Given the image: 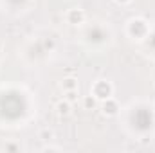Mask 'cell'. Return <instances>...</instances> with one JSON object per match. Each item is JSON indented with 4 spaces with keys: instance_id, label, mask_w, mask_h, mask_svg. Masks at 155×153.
<instances>
[{
    "instance_id": "7a4b0ae2",
    "label": "cell",
    "mask_w": 155,
    "mask_h": 153,
    "mask_svg": "<svg viewBox=\"0 0 155 153\" xmlns=\"http://www.w3.org/2000/svg\"><path fill=\"white\" fill-rule=\"evenodd\" d=\"M103 110H105V114H108V115H114V114H116V105L112 103L110 106H107V103H105V106H103Z\"/></svg>"
},
{
    "instance_id": "3957f363",
    "label": "cell",
    "mask_w": 155,
    "mask_h": 153,
    "mask_svg": "<svg viewBox=\"0 0 155 153\" xmlns=\"http://www.w3.org/2000/svg\"><path fill=\"white\" fill-rule=\"evenodd\" d=\"M74 86H76L74 79H65V88H74Z\"/></svg>"
},
{
    "instance_id": "5b68a950",
    "label": "cell",
    "mask_w": 155,
    "mask_h": 153,
    "mask_svg": "<svg viewBox=\"0 0 155 153\" xmlns=\"http://www.w3.org/2000/svg\"><path fill=\"white\" fill-rule=\"evenodd\" d=\"M119 2H128V0H119Z\"/></svg>"
},
{
    "instance_id": "6da1fadb",
    "label": "cell",
    "mask_w": 155,
    "mask_h": 153,
    "mask_svg": "<svg viewBox=\"0 0 155 153\" xmlns=\"http://www.w3.org/2000/svg\"><path fill=\"white\" fill-rule=\"evenodd\" d=\"M71 106H69V103H60L58 105V114H61V115H67L71 110H69Z\"/></svg>"
},
{
    "instance_id": "277c9868",
    "label": "cell",
    "mask_w": 155,
    "mask_h": 153,
    "mask_svg": "<svg viewBox=\"0 0 155 153\" xmlns=\"http://www.w3.org/2000/svg\"><path fill=\"white\" fill-rule=\"evenodd\" d=\"M85 105H87V106H92V108H94V105H96V101H94V99H90V97H88V99H87V101H85Z\"/></svg>"
}]
</instances>
